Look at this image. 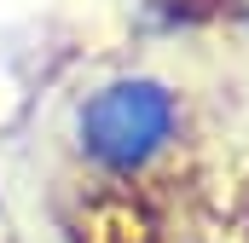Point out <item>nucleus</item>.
Wrapping results in <instances>:
<instances>
[{
	"mask_svg": "<svg viewBox=\"0 0 249 243\" xmlns=\"http://www.w3.org/2000/svg\"><path fill=\"white\" fill-rule=\"evenodd\" d=\"M191 145V99L157 69L93 75L64 104V151L99 185H157Z\"/></svg>",
	"mask_w": 249,
	"mask_h": 243,
	"instance_id": "nucleus-1",
	"label": "nucleus"
}]
</instances>
